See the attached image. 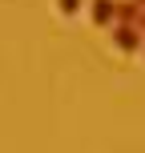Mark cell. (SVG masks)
<instances>
[{
  "label": "cell",
  "mask_w": 145,
  "mask_h": 153,
  "mask_svg": "<svg viewBox=\"0 0 145 153\" xmlns=\"http://www.w3.org/2000/svg\"><path fill=\"white\" fill-rule=\"evenodd\" d=\"M57 4H61V12H69V16H73L77 8H81V0H57Z\"/></svg>",
  "instance_id": "cell-4"
},
{
  "label": "cell",
  "mask_w": 145,
  "mask_h": 153,
  "mask_svg": "<svg viewBox=\"0 0 145 153\" xmlns=\"http://www.w3.org/2000/svg\"><path fill=\"white\" fill-rule=\"evenodd\" d=\"M137 4H141V8H145V0H137Z\"/></svg>",
  "instance_id": "cell-6"
},
{
  "label": "cell",
  "mask_w": 145,
  "mask_h": 153,
  "mask_svg": "<svg viewBox=\"0 0 145 153\" xmlns=\"http://www.w3.org/2000/svg\"><path fill=\"white\" fill-rule=\"evenodd\" d=\"M89 16H93V24H113L117 20V0H93Z\"/></svg>",
  "instance_id": "cell-3"
},
{
  "label": "cell",
  "mask_w": 145,
  "mask_h": 153,
  "mask_svg": "<svg viewBox=\"0 0 145 153\" xmlns=\"http://www.w3.org/2000/svg\"><path fill=\"white\" fill-rule=\"evenodd\" d=\"M137 28H141V32H145V16H141V24H137Z\"/></svg>",
  "instance_id": "cell-5"
},
{
  "label": "cell",
  "mask_w": 145,
  "mask_h": 153,
  "mask_svg": "<svg viewBox=\"0 0 145 153\" xmlns=\"http://www.w3.org/2000/svg\"><path fill=\"white\" fill-rule=\"evenodd\" d=\"M141 16H145V8L137 0H117V24H133V28H137Z\"/></svg>",
  "instance_id": "cell-2"
},
{
  "label": "cell",
  "mask_w": 145,
  "mask_h": 153,
  "mask_svg": "<svg viewBox=\"0 0 145 153\" xmlns=\"http://www.w3.org/2000/svg\"><path fill=\"white\" fill-rule=\"evenodd\" d=\"M141 36H145V32H141V28H133V24H113V45H117V48H125V53L145 48V45H141Z\"/></svg>",
  "instance_id": "cell-1"
}]
</instances>
